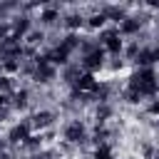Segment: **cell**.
I'll return each instance as SVG.
<instances>
[{"instance_id":"1","label":"cell","mask_w":159,"mask_h":159,"mask_svg":"<svg viewBox=\"0 0 159 159\" xmlns=\"http://www.w3.org/2000/svg\"><path fill=\"white\" fill-rule=\"evenodd\" d=\"M57 134H60V144H62V147L80 149V147H89L92 127H89V119L75 114V117H67L65 122H60Z\"/></svg>"},{"instance_id":"2","label":"cell","mask_w":159,"mask_h":159,"mask_svg":"<svg viewBox=\"0 0 159 159\" xmlns=\"http://www.w3.org/2000/svg\"><path fill=\"white\" fill-rule=\"evenodd\" d=\"M27 119H30L35 134H47V132L57 129V124H60V114L52 107H32L27 112Z\"/></svg>"},{"instance_id":"3","label":"cell","mask_w":159,"mask_h":159,"mask_svg":"<svg viewBox=\"0 0 159 159\" xmlns=\"http://www.w3.org/2000/svg\"><path fill=\"white\" fill-rule=\"evenodd\" d=\"M87 159H117V144L112 139L109 142H97V144L89 147Z\"/></svg>"},{"instance_id":"4","label":"cell","mask_w":159,"mask_h":159,"mask_svg":"<svg viewBox=\"0 0 159 159\" xmlns=\"http://www.w3.org/2000/svg\"><path fill=\"white\" fill-rule=\"evenodd\" d=\"M142 112L149 117V119H159V97H154V99H149V102H144V107H142Z\"/></svg>"},{"instance_id":"5","label":"cell","mask_w":159,"mask_h":159,"mask_svg":"<svg viewBox=\"0 0 159 159\" xmlns=\"http://www.w3.org/2000/svg\"><path fill=\"white\" fill-rule=\"evenodd\" d=\"M127 159H134V157H127Z\"/></svg>"}]
</instances>
